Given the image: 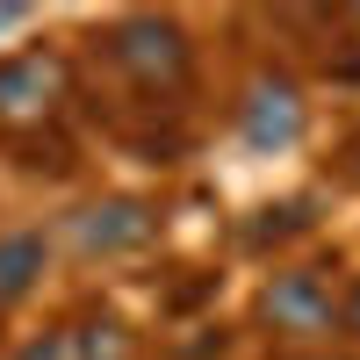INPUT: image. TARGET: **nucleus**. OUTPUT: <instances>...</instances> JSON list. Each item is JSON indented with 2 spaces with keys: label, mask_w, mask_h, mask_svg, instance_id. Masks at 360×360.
Masks as SVG:
<instances>
[{
  "label": "nucleus",
  "mask_w": 360,
  "mask_h": 360,
  "mask_svg": "<svg viewBox=\"0 0 360 360\" xmlns=\"http://www.w3.org/2000/svg\"><path fill=\"white\" fill-rule=\"evenodd\" d=\"M339 317H346V332H353V339H360V288H353V295H346V310H339Z\"/></svg>",
  "instance_id": "nucleus-8"
},
{
  "label": "nucleus",
  "mask_w": 360,
  "mask_h": 360,
  "mask_svg": "<svg viewBox=\"0 0 360 360\" xmlns=\"http://www.w3.org/2000/svg\"><path fill=\"white\" fill-rule=\"evenodd\" d=\"M144 238H152V209L144 202H101V209L79 217V245L86 252H130Z\"/></svg>",
  "instance_id": "nucleus-4"
},
{
  "label": "nucleus",
  "mask_w": 360,
  "mask_h": 360,
  "mask_svg": "<svg viewBox=\"0 0 360 360\" xmlns=\"http://www.w3.org/2000/svg\"><path fill=\"white\" fill-rule=\"evenodd\" d=\"M37 274H44V238H37V231L0 238V310H8V303H22Z\"/></svg>",
  "instance_id": "nucleus-6"
},
{
  "label": "nucleus",
  "mask_w": 360,
  "mask_h": 360,
  "mask_svg": "<svg viewBox=\"0 0 360 360\" xmlns=\"http://www.w3.org/2000/svg\"><path fill=\"white\" fill-rule=\"evenodd\" d=\"M58 94V58H8L0 65V123H29Z\"/></svg>",
  "instance_id": "nucleus-3"
},
{
  "label": "nucleus",
  "mask_w": 360,
  "mask_h": 360,
  "mask_svg": "<svg viewBox=\"0 0 360 360\" xmlns=\"http://www.w3.org/2000/svg\"><path fill=\"white\" fill-rule=\"evenodd\" d=\"M22 360H79V339H72V332H51V339H37V346H29Z\"/></svg>",
  "instance_id": "nucleus-7"
},
{
  "label": "nucleus",
  "mask_w": 360,
  "mask_h": 360,
  "mask_svg": "<svg viewBox=\"0 0 360 360\" xmlns=\"http://www.w3.org/2000/svg\"><path fill=\"white\" fill-rule=\"evenodd\" d=\"M115 58H123L144 86H173L188 72V44H180V29L159 22V15H137V22L115 29Z\"/></svg>",
  "instance_id": "nucleus-1"
},
{
  "label": "nucleus",
  "mask_w": 360,
  "mask_h": 360,
  "mask_svg": "<svg viewBox=\"0 0 360 360\" xmlns=\"http://www.w3.org/2000/svg\"><path fill=\"white\" fill-rule=\"evenodd\" d=\"M15 15H22V8H0V29H8V22H15Z\"/></svg>",
  "instance_id": "nucleus-9"
},
{
  "label": "nucleus",
  "mask_w": 360,
  "mask_h": 360,
  "mask_svg": "<svg viewBox=\"0 0 360 360\" xmlns=\"http://www.w3.org/2000/svg\"><path fill=\"white\" fill-rule=\"evenodd\" d=\"M266 317H274V332H295V339H310L332 324V288H324V274H281L274 288H266Z\"/></svg>",
  "instance_id": "nucleus-2"
},
{
  "label": "nucleus",
  "mask_w": 360,
  "mask_h": 360,
  "mask_svg": "<svg viewBox=\"0 0 360 360\" xmlns=\"http://www.w3.org/2000/svg\"><path fill=\"white\" fill-rule=\"evenodd\" d=\"M295 130H303V115H295V86L288 79H259L252 86V108H245V137L259 144H295Z\"/></svg>",
  "instance_id": "nucleus-5"
}]
</instances>
